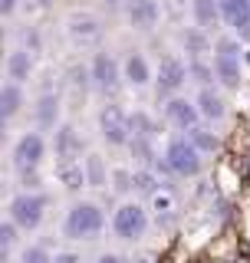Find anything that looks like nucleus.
Segmentation results:
<instances>
[{
	"label": "nucleus",
	"instance_id": "1",
	"mask_svg": "<svg viewBox=\"0 0 250 263\" xmlns=\"http://www.w3.org/2000/svg\"><path fill=\"white\" fill-rule=\"evenodd\" d=\"M105 227V214L99 211V204L93 201H79L73 204L69 214H66V224H63V234L69 240H96Z\"/></svg>",
	"mask_w": 250,
	"mask_h": 263
},
{
	"label": "nucleus",
	"instance_id": "2",
	"mask_svg": "<svg viewBox=\"0 0 250 263\" xmlns=\"http://www.w3.org/2000/svg\"><path fill=\"white\" fill-rule=\"evenodd\" d=\"M145 230H148V211L141 204L129 201L112 214V234L119 240H138V237H145Z\"/></svg>",
	"mask_w": 250,
	"mask_h": 263
},
{
	"label": "nucleus",
	"instance_id": "3",
	"mask_svg": "<svg viewBox=\"0 0 250 263\" xmlns=\"http://www.w3.org/2000/svg\"><path fill=\"white\" fill-rule=\"evenodd\" d=\"M43 214H46V197L43 194H33V191H23L10 201V220L20 230H37L43 224Z\"/></svg>",
	"mask_w": 250,
	"mask_h": 263
},
{
	"label": "nucleus",
	"instance_id": "4",
	"mask_svg": "<svg viewBox=\"0 0 250 263\" xmlns=\"http://www.w3.org/2000/svg\"><path fill=\"white\" fill-rule=\"evenodd\" d=\"M165 158H168L171 171L181 178H194L201 171V152L194 148V142L185 135V138H171L168 148H165Z\"/></svg>",
	"mask_w": 250,
	"mask_h": 263
},
{
	"label": "nucleus",
	"instance_id": "5",
	"mask_svg": "<svg viewBox=\"0 0 250 263\" xmlns=\"http://www.w3.org/2000/svg\"><path fill=\"white\" fill-rule=\"evenodd\" d=\"M66 36H69L73 46H96L99 40H102V23H99L96 13L89 10H76L69 13V20H66Z\"/></svg>",
	"mask_w": 250,
	"mask_h": 263
},
{
	"label": "nucleus",
	"instance_id": "6",
	"mask_svg": "<svg viewBox=\"0 0 250 263\" xmlns=\"http://www.w3.org/2000/svg\"><path fill=\"white\" fill-rule=\"evenodd\" d=\"M99 132H102V138L109 145H129L132 142V122L129 115L122 112V105H102V112H99Z\"/></svg>",
	"mask_w": 250,
	"mask_h": 263
},
{
	"label": "nucleus",
	"instance_id": "7",
	"mask_svg": "<svg viewBox=\"0 0 250 263\" xmlns=\"http://www.w3.org/2000/svg\"><path fill=\"white\" fill-rule=\"evenodd\" d=\"M43 152H46V145H43V135H40V132L20 135L16 145H13V168L20 171V175L23 171H37L40 161H43Z\"/></svg>",
	"mask_w": 250,
	"mask_h": 263
},
{
	"label": "nucleus",
	"instance_id": "8",
	"mask_svg": "<svg viewBox=\"0 0 250 263\" xmlns=\"http://www.w3.org/2000/svg\"><path fill=\"white\" fill-rule=\"evenodd\" d=\"M89 69H93V86L102 96H112L115 89H119V79H125V76H119V63H115L109 53H96V60H93Z\"/></svg>",
	"mask_w": 250,
	"mask_h": 263
},
{
	"label": "nucleus",
	"instance_id": "9",
	"mask_svg": "<svg viewBox=\"0 0 250 263\" xmlns=\"http://www.w3.org/2000/svg\"><path fill=\"white\" fill-rule=\"evenodd\" d=\"M191 76L188 72V66L178 60V56H165L162 66H158V96H171L174 89H181L185 86V79Z\"/></svg>",
	"mask_w": 250,
	"mask_h": 263
},
{
	"label": "nucleus",
	"instance_id": "10",
	"mask_svg": "<svg viewBox=\"0 0 250 263\" xmlns=\"http://www.w3.org/2000/svg\"><path fill=\"white\" fill-rule=\"evenodd\" d=\"M221 13L224 23L234 27L237 36L250 43V0H221Z\"/></svg>",
	"mask_w": 250,
	"mask_h": 263
},
{
	"label": "nucleus",
	"instance_id": "11",
	"mask_svg": "<svg viewBox=\"0 0 250 263\" xmlns=\"http://www.w3.org/2000/svg\"><path fill=\"white\" fill-rule=\"evenodd\" d=\"M56 178L66 191H79L86 181V158H56Z\"/></svg>",
	"mask_w": 250,
	"mask_h": 263
},
{
	"label": "nucleus",
	"instance_id": "12",
	"mask_svg": "<svg viewBox=\"0 0 250 263\" xmlns=\"http://www.w3.org/2000/svg\"><path fill=\"white\" fill-rule=\"evenodd\" d=\"M165 115H168L171 125L178 128H194L198 119H201V109H198V102H188V99H171L168 105H165Z\"/></svg>",
	"mask_w": 250,
	"mask_h": 263
},
{
	"label": "nucleus",
	"instance_id": "13",
	"mask_svg": "<svg viewBox=\"0 0 250 263\" xmlns=\"http://www.w3.org/2000/svg\"><path fill=\"white\" fill-rule=\"evenodd\" d=\"M162 16V7L155 0H129V23L135 30H152Z\"/></svg>",
	"mask_w": 250,
	"mask_h": 263
},
{
	"label": "nucleus",
	"instance_id": "14",
	"mask_svg": "<svg viewBox=\"0 0 250 263\" xmlns=\"http://www.w3.org/2000/svg\"><path fill=\"white\" fill-rule=\"evenodd\" d=\"M53 152H56V158H79V155H82V138L76 135V128H73V125H60V128H56Z\"/></svg>",
	"mask_w": 250,
	"mask_h": 263
},
{
	"label": "nucleus",
	"instance_id": "15",
	"mask_svg": "<svg viewBox=\"0 0 250 263\" xmlns=\"http://www.w3.org/2000/svg\"><path fill=\"white\" fill-rule=\"evenodd\" d=\"M33 119H37L40 128H56V119H60V96L56 92H43L33 105Z\"/></svg>",
	"mask_w": 250,
	"mask_h": 263
},
{
	"label": "nucleus",
	"instance_id": "16",
	"mask_svg": "<svg viewBox=\"0 0 250 263\" xmlns=\"http://www.w3.org/2000/svg\"><path fill=\"white\" fill-rule=\"evenodd\" d=\"M122 76L132 82L135 89L141 86H148V79H152V69H148V63H145V56L141 53H129L125 56V66H122Z\"/></svg>",
	"mask_w": 250,
	"mask_h": 263
},
{
	"label": "nucleus",
	"instance_id": "17",
	"mask_svg": "<svg viewBox=\"0 0 250 263\" xmlns=\"http://www.w3.org/2000/svg\"><path fill=\"white\" fill-rule=\"evenodd\" d=\"M33 53H27V49H13L10 56H7V79L10 82H27L30 79V72H33V60H30Z\"/></svg>",
	"mask_w": 250,
	"mask_h": 263
},
{
	"label": "nucleus",
	"instance_id": "18",
	"mask_svg": "<svg viewBox=\"0 0 250 263\" xmlns=\"http://www.w3.org/2000/svg\"><path fill=\"white\" fill-rule=\"evenodd\" d=\"M20 105H23V89H20V82H7L4 92H0V119L10 122L13 115L20 112Z\"/></svg>",
	"mask_w": 250,
	"mask_h": 263
},
{
	"label": "nucleus",
	"instance_id": "19",
	"mask_svg": "<svg viewBox=\"0 0 250 263\" xmlns=\"http://www.w3.org/2000/svg\"><path fill=\"white\" fill-rule=\"evenodd\" d=\"M214 72L227 89L240 86V60H230V56H214Z\"/></svg>",
	"mask_w": 250,
	"mask_h": 263
},
{
	"label": "nucleus",
	"instance_id": "20",
	"mask_svg": "<svg viewBox=\"0 0 250 263\" xmlns=\"http://www.w3.org/2000/svg\"><path fill=\"white\" fill-rule=\"evenodd\" d=\"M191 13H194V20L201 23V27H211V23L224 20L221 0H191Z\"/></svg>",
	"mask_w": 250,
	"mask_h": 263
},
{
	"label": "nucleus",
	"instance_id": "21",
	"mask_svg": "<svg viewBox=\"0 0 250 263\" xmlns=\"http://www.w3.org/2000/svg\"><path fill=\"white\" fill-rule=\"evenodd\" d=\"M198 109H201L204 119H224V112H227V109H224V99L214 92L211 86L201 89V96H198Z\"/></svg>",
	"mask_w": 250,
	"mask_h": 263
},
{
	"label": "nucleus",
	"instance_id": "22",
	"mask_svg": "<svg viewBox=\"0 0 250 263\" xmlns=\"http://www.w3.org/2000/svg\"><path fill=\"white\" fill-rule=\"evenodd\" d=\"M185 49L191 53V60H204L211 53V40L204 30H185Z\"/></svg>",
	"mask_w": 250,
	"mask_h": 263
},
{
	"label": "nucleus",
	"instance_id": "23",
	"mask_svg": "<svg viewBox=\"0 0 250 263\" xmlns=\"http://www.w3.org/2000/svg\"><path fill=\"white\" fill-rule=\"evenodd\" d=\"M152 211H155V220L158 224H168V220L174 217V194L171 191H158V194H152Z\"/></svg>",
	"mask_w": 250,
	"mask_h": 263
},
{
	"label": "nucleus",
	"instance_id": "24",
	"mask_svg": "<svg viewBox=\"0 0 250 263\" xmlns=\"http://www.w3.org/2000/svg\"><path fill=\"white\" fill-rule=\"evenodd\" d=\"M188 138H191V142H194V148H198V152H218V135H214V132H207V128H188Z\"/></svg>",
	"mask_w": 250,
	"mask_h": 263
},
{
	"label": "nucleus",
	"instance_id": "25",
	"mask_svg": "<svg viewBox=\"0 0 250 263\" xmlns=\"http://www.w3.org/2000/svg\"><path fill=\"white\" fill-rule=\"evenodd\" d=\"M86 181H89V187L105 184V164H102L99 155H86Z\"/></svg>",
	"mask_w": 250,
	"mask_h": 263
},
{
	"label": "nucleus",
	"instance_id": "26",
	"mask_svg": "<svg viewBox=\"0 0 250 263\" xmlns=\"http://www.w3.org/2000/svg\"><path fill=\"white\" fill-rule=\"evenodd\" d=\"M129 122H132V138H155V122L145 112H132Z\"/></svg>",
	"mask_w": 250,
	"mask_h": 263
},
{
	"label": "nucleus",
	"instance_id": "27",
	"mask_svg": "<svg viewBox=\"0 0 250 263\" xmlns=\"http://www.w3.org/2000/svg\"><path fill=\"white\" fill-rule=\"evenodd\" d=\"M129 148H132V155H135V158H138L141 164H158V158H155V148H152V138H132Z\"/></svg>",
	"mask_w": 250,
	"mask_h": 263
},
{
	"label": "nucleus",
	"instance_id": "28",
	"mask_svg": "<svg viewBox=\"0 0 250 263\" xmlns=\"http://www.w3.org/2000/svg\"><path fill=\"white\" fill-rule=\"evenodd\" d=\"M188 72L194 76V82H201V89H207V86H211V79H218L214 66H207L204 60H191V63H188Z\"/></svg>",
	"mask_w": 250,
	"mask_h": 263
},
{
	"label": "nucleus",
	"instance_id": "29",
	"mask_svg": "<svg viewBox=\"0 0 250 263\" xmlns=\"http://www.w3.org/2000/svg\"><path fill=\"white\" fill-rule=\"evenodd\" d=\"M135 191H141V194H158V191H162V181H158L148 168H135Z\"/></svg>",
	"mask_w": 250,
	"mask_h": 263
},
{
	"label": "nucleus",
	"instance_id": "30",
	"mask_svg": "<svg viewBox=\"0 0 250 263\" xmlns=\"http://www.w3.org/2000/svg\"><path fill=\"white\" fill-rule=\"evenodd\" d=\"M69 86L76 89V92H86V89L93 86V69H86V66H73V69H69Z\"/></svg>",
	"mask_w": 250,
	"mask_h": 263
},
{
	"label": "nucleus",
	"instance_id": "31",
	"mask_svg": "<svg viewBox=\"0 0 250 263\" xmlns=\"http://www.w3.org/2000/svg\"><path fill=\"white\" fill-rule=\"evenodd\" d=\"M20 49H27V53H40L43 49V40H40V33L37 27H27V30H20Z\"/></svg>",
	"mask_w": 250,
	"mask_h": 263
},
{
	"label": "nucleus",
	"instance_id": "32",
	"mask_svg": "<svg viewBox=\"0 0 250 263\" xmlns=\"http://www.w3.org/2000/svg\"><path fill=\"white\" fill-rule=\"evenodd\" d=\"M16 263H53V257H49L46 247H27V250L20 253V260Z\"/></svg>",
	"mask_w": 250,
	"mask_h": 263
},
{
	"label": "nucleus",
	"instance_id": "33",
	"mask_svg": "<svg viewBox=\"0 0 250 263\" xmlns=\"http://www.w3.org/2000/svg\"><path fill=\"white\" fill-rule=\"evenodd\" d=\"M16 230H20V227H16L13 220H7V224L0 227V247H4V257L10 253V247L16 243Z\"/></svg>",
	"mask_w": 250,
	"mask_h": 263
},
{
	"label": "nucleus",
	"instance_id": "34",
	"mask_svg": "<svg viewBox=\"0 0 250 263\" xmlns=\"http://www.w3.org/2000/svg\"><path fill=\"white\" fill-rule=\"evenodd\" d=\"M214 49H218V56H230V60H240V43H237V40H221V43L214 46Z\"/></svg>",
	"mask_w": 250,
	"mask_h": 263
},
{
	"label": "nucleus",
	"instance_id": "35",
	"mask_svg": "<svg viewBox=\"0 0 250 263\" xmlns=\"http://www.w3.org/2000/svg\"><path fill=\"white\" fill-rule=\"evenodd\" d=\"M165 7H168L171 20H181V16H185V0H165Z\"/></svg>",
	"mask_w": 250,
	"mask_h": 263
},
{
	"label": "nucleus",
	"instance_id": "36",
	"mask_svg": "<svg viewBox=\"0 0 250 263\" xmlns=\"http://www.w3.org/2000/svg\"><path fill=\"white\" fill-rule=\"evenodd\" d=\"M53 263H82V257H79V253H73V250H63V253H56V257H53Z\"/></svg>",
	"mask_w": 250,
	"mask_h": 263
},
{
	"label": "nucleus",
	"instance_id": "37",
	"mask_svg": "<svg viewBox=\"0 0 250 263\" xmlns=\"http://www.w3.org/2000/svg\"><path fill=\"white\" fill-rule=\"evenodd\" d=\"M49 4H53V0H23V7H27L30 13H40V10H46Z\"/></svg>",
	"mask_w": 250,
	"mask_h": 263
},
{
	"label": "nucleus",
	"instance_id": "38",
	"mask_svg": "<svg viewBox=\"0 0 250 263\" xmlns=\"http://www.w3.org/2000/svg\"><path fill=\"white\" fill-rule=\"evenodd\" d=\"M96 263H125V260L119 257V253H102V257H99Z\"/></svg>",
	"mask_w": 250,
	"mask_h": 263
},
{
	"label": "nucleus",
	"instance_id": "39",
	"mask_svg": "<svg viewBox=\"0 0 250 263\" xmlns=\"http://www.w3.org/2000/svg\"><path fill=\"white\" fill-rule=\"evenodd\" d=\"M16 4H20V0H0V10H4V13H13Z\"/></svg>",
	"mask_w": 250,
	"mask_h": 263
},
{
	"label": "nucleus",
	"instance_id": "40",
	"mask_svg": "<svg viewBox=\"0 0 250 263\" xmlns=\"http://www.w3.org/2000/svg\"><path fill=\"white\" fill-rule=\"evenodd\" d=\"M102 4L109 7V10H119V7H122V4H129V0H102Z\"/></svg>",
	"mask_w": 250,
	"mask_h": 263
}]
</instances>
